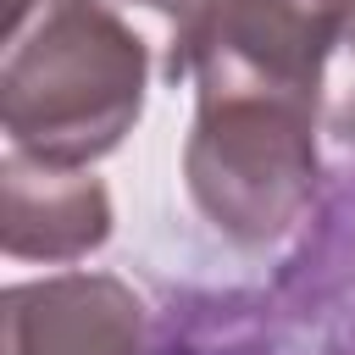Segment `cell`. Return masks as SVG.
I'll return each instance as SVG.
<instances>
[{
	"instance_id": "obj_1",
	"label": "cell",
	"mask_w": 355,
	"mask_h": 355,
	"mask_svg": "<svg viewBox=\"0 0 355 355\" xmlns=\"http://www.w3.org/2000/svg\"><path fill=\"white\" fill-rule=\"evenodd\" d=\"M144 39L105 0H11L0 44V128L11 150L89 166L144 111Z\"/></svg>"
},
{
	"instance_id": "obj_2",
	"label": "cell",
	"mask_w": 355,
	"mask_h": 355,
	"mask_svg": "<svg viewBox=\"0 0 355 355\" xmlns=\"http://www.w3.org/2000/svg\"><path fill=\"white\" fill-rule=\"evenodd\" d=\"M322 122L294 100H194L183 183L194 211L239 250L277 244L316 200Z\"/></svg>"
},
{
	"instance_id": "obj_3",
	"label": "cell",
	"mask_w": 355,
	"mask_h": 355,
	"mask_svg": "<svg viewBox=\"0 0 355 355\" xmlns=\"http://www.w3.org/2000/svg\"><path fill=\"white\" fill-rule=\"evenodd\" d=\"M344 0H194L172 28L166 78L194 100H294L316 111Z\"/></svg>"
},
{
	"instance_id": "obj_4",
	"label": "cell",
	"mask_w": 355,
	"mask_h": 355,
	"mask_svg": "<svg viewBox=\"0 0 355 355\" xmlns=\"http://www.w3.org/2000/svg\"><path fill=\"white\" fill-rule=\"evenodd\" d=\"M0 355H150V311L111 272L28 277L0 294Z\"/></svg>"
},
{
	"instance_id": "obj_5",
	"label": "cell",
	"mask_w": 355,
	"mask_h": 355,
	"mask_svg": "<svg viewBox=\"0 0 355 355\" xmlns=\"http://www.w3.org/2000/svg\"><path fill=\"white\" fill-rule=\"evenodd\" d=\"M111 239V194L89 166L22 150L0 161V250L11 261H83Z\"/></svg>"
},
{
	"instance_id": "obj_6",
	"label": "cell",
	"mask_w": 355,
	"mask_h": 355,
	"mask_svg": "<svg viewBox=\"0 0 355 355\" xmlns=\"http://www.w3.org/2000/svg\"><path fill=\"white\" fill-rule=\"evenodd\" d=\"M139 6H150V11H161L172 28L178 22H189V11H194V0H139Z\"/></svg>"
}]
</instances>
